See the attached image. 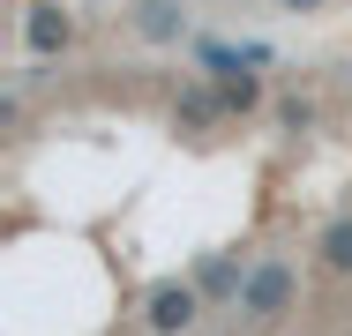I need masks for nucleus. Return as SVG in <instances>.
Instances as JSON below:
<instances>
[{"instance_id": "1", "label": "nucleus", "mask_w": 352, "mask_h": 336, "mask_svg": "<svg viewBox=\"0 0 352 336\" xmlns=\"http://www.w3.org/2000/svg\"><path fill=\"white\" fill-rule=\"evenodd\" d=\"M292 299H300V269L285 262V254H263V262L248 269V291H240V322L248 329H270L278 314H292Z\"/></svg>"}, {"instance_id": "2", "label": "nucleus", "mask_w": 352, "mask_h": 336, "mask_svg": "<svg viewBox=\"0 0 352 336\" xmlns=\"http://www.w3.org/2000/svg\"><path fill=\"white\" fill-rule=\"evenodd\" d=\"M203 291H195V276H173V284H157L150 291V307H142V322H150V336H188L195 322H203Z\"/></svg>"}, {"instance_id": "3", "label": "nucleus", "mask_w": 352, "mask_h": 336, "mask_svg": "<svg viewBox=\"0 0 352 336\" xmlns=\"http://www.w3.org/2000/svg\"><path fill=\"white\" fill-rule=\"evenodd\" d=\"M23 45H30L38 60H60L75 45V15L60 0H30V8H23Z\"/></svg>"}, {"instance_id": "4", "label": "nucleus", "mask_w": 352, "mask_h": 336, "mask_svg": "<svg viewBox=\"0 0 352 336\" xmlns=\"http://www.w3.org/2000/svg\"><path fill=\"white\" fill-rule=\"evenodd\" d=\"M248 269H255V262H240V254H203V262H195V291H203L210 307H240Z\"/></svg>"}, {"instance_id": "5", "label": "nucleus", "mask_w": 352, "mask_h": 336, "mask_svg": "<svg viewBox=\"0 0 352 336\" xmlns=\"http://www.w3.org/2000/svg\"><path fill=\"white\" fill-rule=\"evenodd\" d=\"M217 120H225L217 82H210V75H203V82H188V90H180V105H173V128H180V134H210Z\"/></svg>"}, {"instance_id": "6", "label": "nucleus", "mask_w": 352, "mask_h": 336, "mask_svg": "<svg viewBox=\"0 0 352 336\" xmlns=\"http://www.w3.org/2000/svg\"><path fill=\"white\" fill-rule=\"evenodd\" d=\"M135 38H150V45H180L188 38V15H180V0H135Z\"/></svg>"}, {"instance_id": "7", "label": "nucleus", "mask_w": 352, "mask_h": 336, "mask_svg": "<svg viewBox=\"0 0 352 336\" xmlns=\"http://www.w3.org/2000/svg\"><path fill=\"white\" fill-rule=\"evenodd\" d=\"M210 82H217V105H225V120H232V112H255V105L270 97V82H263L255 67H240V75H210Z\"/></svg>"}, {"instance_id": "8", "label": "nucleus", "mask_w": 352, "mask_h": 336, "mask_svg": "<svg viewBox=\"0 0 352 336\" xmlns=\"http://www.w3.org/2000/svg\"><path fill=\"white\" fill-rule=\"evenodd\" d=\"M315 262L330 269V276H352V209H345V217H330V224L315 232Z\"/></svg>"}, {"instance_id": "9", "label": "nucleus", "mask_w": 352, "mask_h": 336, "mask_svg": "<svg viewBox=\"0 0 352 336\" xmlns=\"http://www.w3.org/2000/svg\"><path fill=\"white\" fill-rule=\"evenodd\" d=\"M278 128L285 134H307V128H315V105H307V97H278Z\"/></svg>"}]
</instances>
